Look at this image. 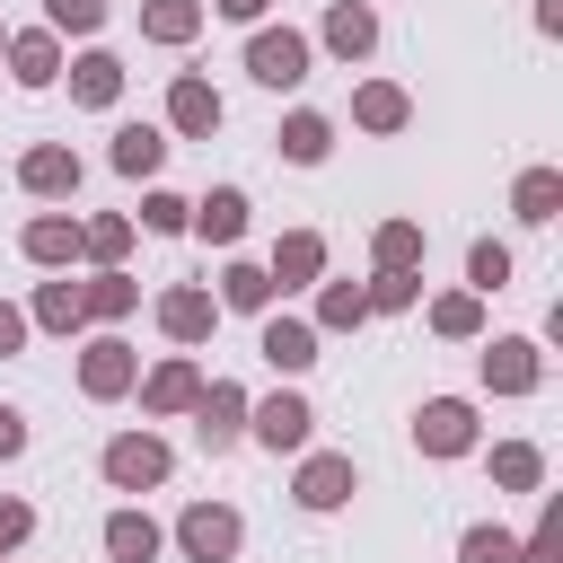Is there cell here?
I'll return each mask as SVG.
<instances>
[{
  "label": "cell",
  "mask_w": 563,
  "mask_h": 563,
  "mask_svg": "<svg viewBox=\"0 0 563 563\" xmlns=\"http://www.w3.org/2000/svg\"><path fill=\"white\" fill-rule=\"evenodd\" d=\"M194 396H202V378H194V361H167V369H158V378L141 387V405H150V413H185Z\"/></svg>",
  "instance_id": "ac0fdd59"
},
{
  "label": "cell",
  "mask_w": 563,
  "mask_h": 563,
  "mask_svg": "<svg viewBox=\"0 0 563 563\" xmlns=\"http://www.w3.org/2000/svg\"><path fill=\"white\" fill-rule=\"evenodd\" d=\"M18 449H26V413H18V405H0V457H18Z\"/></svg>",
  "instance_id": "b9f144b4"
},
{
  "label": "cell",
  "mask_w": 563,
  "mask_h": 563,
  "mask_svg": "<svg viewBox=\"0 0 563 563\" xmlns=\"http://www.w3.org/2000/svg\"><path fill=\"white\" fill-rule=\"evenodd\" d=\"M352 114H361L369 132H396V123H405V88H387V79H369V88L352 97Z\"/></svg>",
  "instance_id": "484cf974"
},
{
  "label": "cell",
  "mask_w": 563,
  "mask_h": 563,
  "mask_svg": "<svg viewBox=\"0 0 563 563\" xmlns=\"http://www.w3.org/2000/svg\"><path fill=\"white\" fill-rule=\"evenodd\" d=\"M18 343H26V317H18L9 299H0V352H18Z\"/></svg>",
  "instance_id": "7bdbcfd3"
},
{
  "label": "cell",
  "mask_w": 563,
  "mask_h": 563,
  "mask_svg": "<svg viewBox=\"0 0 563 563\" xmlns=\"http://www.w3.org/2000/svg\"><path fill=\"white\" fill-rule=\"evenodd\" d=\"M70 97H79V106H114V97H123V62H114V53H79V62H70Z\"/></svg>",
  "instance_id": "8fae6325"
},
{
  "label": "cell",
  "mask_w": 563,
  "mask_h": 563,
  "mask_svg": "<svg viewBox=\"0 0 563 563\" xmlns=\"http://www.w3.org/2000/svg\"><path fill=\"white\" fill-rule=\"evenodd\" d=\"M317 264H325V246H317L308 229H290V238L273 246V282H282V290H299V282H317Z\"/></svg>",
  "instance_id": "e0dca14e"
},
{
  "label": "cell",
  "mask_w": 563,
  "mask_h": 563,
  "mask_svg": "<svg viewBox=\"0 0 563 563\" xmlns=\"http://www.w3.org/2000/svg\"><path fill=\"white\" fill-rule=\"evenodd\" d=\"M106 554H114V563H150V554H158V528H150L141 510H114V519H106Z\"/></svg>",
  "instance_id": "d6986e66"
},
{
  "label": "cell",
  "mask_w": 563,
  "mask_h": 563,
  "mask_svg": "<svg viewBox=\"0 0 563 563\" xmlns=\"http://www.w3.org/2000/svg\"><path fill=\"white\" fill-rule=\"evenodd\" d=\"M106 484H123V493H141V484H167V449H158L150 431H123V440H106Z\"/></svg>",
  "instance_id": "277c9868"
},
{
  "label": "cell",
  "mask_w": 563,
  "mask_h": 563,
  "mask_svg": "<svg viewBox=\"0 0 563 563\" xmlns=\"http://www.w3.org/2000/svg\"><path fill=\"white\" fill-rule=\"evenodd\" d=\"M413 255H422V229L413 220H387L378 229V273H413Z\"/></svg>",
  "instance_id": "83f0119b"
},
{
  "label": "cell",
  "mask_w": 563,
  "mask_h": 563,
  "mask_svg": "<svg viewBox=\"0 0 563 563\" xmlns=\"http://www.w3.org/2000/svg\"><path fill=\"white\" fill-rule=\"evenodd\" d=\"M35 325H79V282H44L35 290Z\"/></svg>",
  "instance_id": "4dcf8cb0"
},
{
  "label": "cell",
  "mask_w": 563,
  "mask_h": 563,
  "mask_svg": "<svg viewBox=\"0 0 563 563\" xmlns=\"http://www.w3.org/2000/svg\"><path fill=\"white\" fill-rule=\"evenodd\" d=\"M194 229H202L211 246H229V238L246 229V194H238V185H211V194L194 202Z\"/></svg>",
  "instance_id": "7c38bea8"
},
{
  "label": "cell",
  "mask_w": 563,
  "mask_h": 563,
  "mask_svg": "<svg viewBox=\"0 0 563 563\" xmlns=\"http://www.w3.org/2000/svg\"><path fill=\"white\" fill-rule=\"evenodd\" d=\"M211 317H220V308H211L202 290H167V299H158V325H167L176 343H202V334H211Z\"/></svg>",
  "instance_id": "5bb4252c"
},
{
  "label": "cell",
  "mask_w": 563,
  "mask_h": 563,
  "mask_svg": "<svg viewBox=\"0 0 563 563\" xmlns=\"http://www.w3.org/2000/svg\"><path fill=\"white\" fill-rule=\"evenodd\" d=\"M26 255L35 264H70L79 255V220H26Z\"/></svg>",
  "instance_id": "d4e9b609"
},
{
  "label": "cell",
  "mask_w": 563,
  "mask_h": 563,
  "mask_svg": "<svg viewBox=\"0 0 563 563\" xmlns=\"http://www.w3.org/2000/svg\"><path fill=\"white\" fill-rule=\"evenodd\" d=\"M132 299H141V290H132V282H123V273H97V282H88V290H79V317H123V308H132Z\"/></svg>",
  "instance_id": "f546056e"
},
{
  "label": "cell",
  "mask_w": 563,
  "mask_h": 563,
  "mask_svg": "<svg viewBox=\"0 0 563 563\" xmlns=\"http://www.w3.org/2000/svg\"><path fill=\"white\" fill-rule=\"evenodd\" d=\"M79 387H88V396H123V387H132V352H123L114 334H106V343H88V361H79Z\"/></svg>",
  "instance_id": "4fadbf2b"
},
{
  "label": "cell",
  "mask_w": 563,
  "mask_h": 563,
  "mask_svg": "<svg viewBox=\"0 0 563 563\" xmlns=\"http://www.w3.org/2000/svg\"><path fill=\"white\" fill-rule=\"evenodd\" d=\"M246 422H255V440H264V449L282 457V449H308V422H317V413H308L299 396H264V405H255Z\"/></svg>",
  "instance_id": "8992f818"
},
{
  "label": "cell",
  "mask_w": 563,
  "mask_h": 563,
  "mask_svg": "<svg viewBox=\"0 0 563 563\" xmlns=\"http://www.w3.org/2000/svg\"><path fill=\"white\" fill-rule=\"evenodd\" d=\"M158 158H167V141H158L150 123H123V132H114V167H123V176H158Z\"/></svg>",
  "instance_id": "ffe728a7"
},
{
  "label": "cell",
  "mask_w": 563,
  "mask_h": 563,
  "mask_svg": "<svg viewBox=\"0 0 563 563\" xmlns=\"http://www.w3.org/2000/svg\"><path fill=\"white\" fill-rule=\"evenodd\" d=\"M431 325H440V334H475V325H484V308H475V290H457V299H440V308H431Z\"/></svg>",
  "instance_id": "e575fe53"
},
{
  "label": "cell",
  "mask_w": 563,
  "mask_h": 563,
  "mask_svg": "<svg viewBox=\"0 0 563 563\" xmlns=\"http://www.w3.org/2000/svg\"><path fill=\"white\" fill-rule=\"evenodd\" d=\"M0 53H9V35H0Z\"/></svg>",
  "instance_id": "f6af8a7d"
},
{
  "label": "cell",
  "mask_w": 563,
  "mask_h": 563,
  "mask_svg": "<svg viewBox=\"0 0 563 563\" xmlns=\"http://www.w3.org/2000/svg\"><path fill=\"white\" fill-rule=\"evenodd\" d=\"M9 62H18V88H53V79H62V44H53V35H18Z\"/></svg>",
  "instance_id": "2e32d148"
},
{
  "label": "cell",
  "mask_w": 563,
  "mask_h": 563,
  "mask_svg": "<svg viewBox=\"0 0 563 563\" xmlns=\"http://www.w3.org/2000/svg\"><path fill=\"white\" fill-rule=\"evenodd\" d=\"M18 176H26V194H70V185H79V158H70V150H26Z\"/></svg>",
  "instance_id": "44dd1931"
},
{
  "label": "cell",
  "mask_w": 563,
  "mask_h": 563,
  "mask_svg": "<svg viewBox=\"0 0 563 563\" xmlns=\"http://www.w3.org/2000/svg\"><path fill=\"white\" fill-rule=\"evenodd\" d=\"M246 70H255L264 88H299V79H308V35H290V26H264V35L246 44Z\"/></svg>",
  "instance_id": "7a4b0ae2"
},
{
  "label": "cell",
  "mask_w": 563,
  "mask_h": 563,
  "mask_svg": "<svg viewBox=\"0 0 563 563\" xmlns=\"http://www.w3.org/2000/svg\"><path fill=\"white\" fill-rule=\"evenodd\" d=\"M176 545H185L194 563H229V554H238V510H229V501H194V510L176 519Z\"/></svg>",
  "instance_id": "6da1fadb"
},
{
  "label": "cell",
  "mask_w": 563,
  "mask_h": 563,
  "mask_svg": "<svg viewBox=\"0 0 563 563\" xmlns=\"http://www.w3.org/2000/svg\"><path fill=\"white\" fill-rule=\"evenodd\" d=\"M220 299H229V308H273V273L229 264V273H220Z\"/></svg>",
  "instance_id": "f1b7e54d"
},
{
  "label": "cell",
  "mask_w": 563,
  "mask_h": 563,
  "mask_svg": "<svg viewBox=\"0 0 563 563\" xmlns=\"http://www.w3.org/2000/svg\"><path fill=\"white\" fill-rule=\"evenodd\" d=\"M413 449H431V457H457V449H475V413H466L457 396H431V405L413 413Z\"/></svg>",
  "instance_id": "3957f363"
},
{
  "label": "cell",
  "mask_w": 563,
  "mask_h": 563,
  "mask_svg": "<svg viewBox=\"0 0 563 563\" xmlns=\"http://www.w3.org/2000/svg\"><path fill=\"white\" fill-rule=\"evenodd\" d=\"M141 220L167 238V229H185V220H194V202H176V194H150V202H141Z\"/></svg>",
  "instance_id": "8d00e7d4"
},
{
  "label": "cell",
  "mask_w": 563,
  "mask_h": 563,
  "mask_svg": "<svg viewBox=\"0 0 563 563\" xmlns=\"http://www.w3.org/2000/svg\"><path fill=\"white\" fill-rule=\"evenodd\" d=\"M123 238H132V229H123V220H97V229H79V246H88V255H106V264H114V255H123Z\"/></svg>",
  "instance_id": "f35d334b"
},
{
  "label": "cell",
  "mask_w": 563,
  "mask_h": 563,
  "mask_svg": "<svg viewBox=\"0 0 563 563\" xmlns=\"http://www.w3.org/2000/svg\"><path fill=\"white\" fill-rule=\"evenodd\" d=\"M220 18H264V0H220Z\"/></svg>",
  "instance_id": "ee69618b"
},
{
  "label": "cell",
  "mask_w": 563,
  "mask_h": 563,
  "mask_svg": "<svg viewBox=\"0 0 563 563\" xmlns=\"http://www.w3.org/2000/svg\"><path fill=\"white\" fill-rule=\"evenodd\" d=\"M141 26H150L158 44H185V35L202 26V9H194V0H150V9H141Z\"/></svg>",
  "instance_id": "4316f807"
},
{
  "label": "cell",
  "mask_w": 563,
  "mask_h": 563,
  "mask_svg": "<svg viewBox=\"0 0 563 563\" xmlns=\"http://www.w3.org/2000/svg\"><path fill=\"white\" fill-rule=\"evenodd\" d=\"M273 369H308L317 361V325H299V317H264V343H255Z\"/></svg>",
  "instance_id": "ba28073f"
},
{
  "label": "cell",
  "mask_w": 563,
  "mask_h": 563,
  "mask_svg": "<svg viewBox=\"0 0 563 563\" xmlns=\"http://www.w3.org/2000/svg\"><path fill=\"white\" fill-rule=\"evenodd\" d=\"M325 44H334L343 62H352V53H369V44H378V18H369V0H334V9H325Z\"/></svg>",
  "instance_id": "30bf717a"
},
{
  "label": "cell",
  "mask_w": 563,
  "mask_h": 563,
  "mask_svg": "<svg viewBox=\"0 0 563 563\" xmlns=\"http://www.w3.org/2000/svg\"><path fill=\"white\" fill-rule=\"evenodd\" d=\"M537 475H545V457H537L528 440H501V449H493V484H501V493H537Z\"/></svg>",
  "instance_id": "7402d4cb"
},
{
  "label": "cell",
  "mask_w": 563,
  "mask_h": 563,
  "mask_svg": "<svg viewBox=\"0 0 563 563\" xmlns=\"http://www.w3.org/2000/svg\"><path fill=\"white\" fill-rule=\"evenodd\" d=\"M519 563H563V510H545V528L519 545Z\"/></svg>",
  "instance_id": "d590c367"
},
{
  "label": "cell",
  "mask_w": 563,
  "mask_h": 563,
  "mask_svg": "<svg viewBox=\"0 0 563 563\" xmlns=\"http://www.w3.org/2000/svg\"><path fill=\"white\" fill-rule=\"evenodd\" d=\"M53 26H70V35L106 26V0H53Z\"/></svg>",
  "instance_id": "74e56055"
},
{
  "label": "cell",
  "mask_w": 563,
  "mask_h": 563,
  "mask_svg": "<svg viewBox=\"0 0 563 563\" xmlns=\"http://www.w3.org/2000/svg\"><path fill=\"white\" fill-rule=\"evenodd\" d=\"M26 528H35V510H26V501H0V545H18Z\"/></svg>",
  "instance_id": "60d3db41"
},
{
  "label": "cell",
  "mask_w": 563,
  "mask_h": 563,
  "mask_svg": "<svg viewBox=\"0 0 563 563\" xmlns=\"http://www.w3.org/2000/svg\"><path fill=\"white\" fill-rule=\"evenodd\" d=\"M484 378H493L501 396H528V387H537V343H493V352H484Z\"/></svg>",
  "instance_id": "9a60e30c"
},
{
  "label": "cell",
  "mask_w": 563,
  "mask_h": 563,
  "mask_svg": "<svg viewBox=\"0 0 563 563\" xmlns=\"http://www.w3.org/2000/svg\"><path fill=\"white\" fill-rule=\"evenodd\" d=\"M352 484H361V475H352V457H308V466H299V501H308V510L352 501Z\"/></svg>",
  "instance_id": "9c48e42d"
},
{
  "label": "cell",
  "mask_w": 563,
  "mask_h": 563,
  "mask_svg": "<svg viewBox=\"0 0 563 563\" xmlns=\"http://www.w3.org/2000/svg\"><path fill=\"white\" fill-rule=\"evenodd\" d=\"M466 282H475V290H501V282H510V246H493V238H484V246L466 255Z\"/></svg>",
  "instance_id": "d6a6232c"
},
{
  "label": "cell",
  "mask_w": 563,
  "mask_h": 563,
  "mask_svg": "<svg viewBox=\"0 0 563 563\" xmlns=\"http://www.w3.org/2000/svg\"><path fill=\"white\" fill-rule=\"evenodd\" d=\"M334 150V132H325V114H290L282 123V158H299V167H317Z\"/></svg>",
  "instance_id": "603a6c76"
},
{
  "label": "cell",
  "mask_w": 563,
  "mask_h": 563,
  "mask_svg": "<svg viewBox=\"0 0 563 563\" xmlns=\"http://www.w3.org/2000/svg\"><path fill=\"white\" fill-rule=\"evenodd\" d=\"M194 413H202V422H194V431H202V449H229V440L246 431V396H238L229 378H211V387L194 396Z\"/></svg>",
  "instance_id": "5b68a950"
},
{
  "label": "cell",
  "mask_w": 563,
  "mask_h": 563,
  "mask_svg": "<svg viewBox=\"0 0 563 563\" xmlns=\"http://www.w3.org/2000/svg\"><path fill=\"white\" fill-rule=\"evenodd\" d=\"M317 317H325V325H361V317H369V299H361L352 282H334V290L317 299Z\"/></svg>",
  "instance_id": "836d02e7"
},
{
  "label": "cell",
  "mask_w": 563,
  "mask_h": 563,
  "mask_svg": "<svg viewBox=\"0 0 563 563\" xmlns=\"http://www.w3.org/2000/svg\"><path fill=\"white\" fill-rule=\"evenodd\" d=\"M361 299H369V308H405V299H413V273H378Z\"/></svg>",
  "instance_id": "ab89813d"
},
{
  "label": "cell",
  "mask_w": 563,
  "mask_h": 563,
  "mask_svg": "<svg viewBox=\"0 0 563 563\" xmlns=\"http://www.w3.org/2000/svg\"><path fill=\"white\" fill-rule=\"evenodd\" d=\"M457 554H466V563H519V537H510V528H466Z\"/></svg>",
  "instance_id": "1f68e13d"
},
{
  "label": "cell",
  "mask_w": 563,
  "mask_h": 563,
  "mask_svg": "<svg viewBox=\"0 0 563 563\" xmlns=\"http://www.w3.org/2000/svg\"><path fill=\"white\" fill-rule=\"evenodd\" d=\"M167 114H176V132H194V141H202V132H220V97H211V79H194V70H185V79L167 88Z\"/></svg>",
  "instance_id": "52a82bcc"
},
{
  "label": "cell",
  "mask_w": 563,
  "mask_h": 563,
  "mask_svg": "<svg viewBox=\"0 0 563 563\" xmlns=\"http://www.w3.org/2000/svg\"><path fill=\"white\" fill-rule=\"evenodd\" d=\"M510 202H519V220H554V211H563V176H554V167H528Z\"/></svg>",
  "instance_id": "cb8c5ba5"
}]
</instances>
